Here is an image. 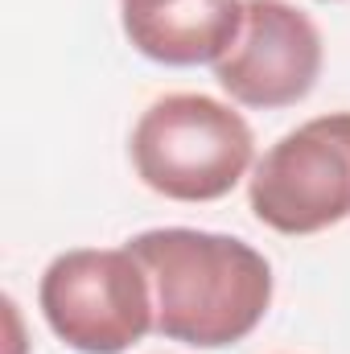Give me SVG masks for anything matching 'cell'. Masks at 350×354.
Masks as SVG:
<instances>
[{"label":"cell","mask_w":350,"mask_h":354,"mask_svg":"<svg viewBox=\"0 0 350 354\" xmlns=\"http://www.w3.org/2000/svg\"><path fill=\"white\" fill-rule=\"evenodd\" d=\"M248 202L280 235H317L350 218V111L284 132L256 161Z\"/></svg>","instance_id":"4"},{"label":"cell","mask_w":350,"mask_h":354,"mask_svg":"<svg viewBox=\"0 0 350 354\" xmlns=\"http://www.w3.org/2000/svg\"><path fill=\"white\" fill-rule=\"evenodd\" d=\"M322 33L288 0H243V29L214 79L243 107H293L317 87Z\"/></svg>","instance_id":"5"},{"label":"cell","mask_w":350,"mask_h":354,"mask_svg":"<svg viewBox=\"0 0 350 354\" xmlns=\"http://www.w3.org/2000/svg\"><path fill=\"white\" fill-rule=\"evenodd\" d=\"M256 161L248 120L210 95H165L132 128L136 177L174 202L227 198Z\"/></svg>","instance_id":"2"},{"label":"cell","mask_w":350,"mask_h":354,"mask_svg":"<svg viewBox=\"0 0 350 354\" xmlns=\"http://www.w3.org/2000/svg\"><path fill=\"white\" fill-rule=\"evenodd\" d=\"M128 41L161 66L219 62L239 29L243 0H120Z\"/></svg>","instance_id":"6"},{"label":"cell","mask_w":350,"mask_h":354,"mask_svg":"<svg viewBox=\"0 0 350 354\" xmlns=\"http://www.w3.org/2000/svg\"><path fill=\"white\" fill-rule=\"evenodd\" d=\"M145 264L157 305V334L198 351L243 342L272 305V268L235 235L161 227L128 243Z\"/></svg>","instance_id":"1"},{"label":"cell","mask_w":350,"mask_h":354,"mask_svg":"<svg viewBox=\"0 0 350 354\" xmlns=\"http://www.w3.org/2000/svg\"><path fill=\"white\" fill-rule=\"evenodd\" d=\"M37 305L50 330L79 354H124L157 330L145 264L128 248H75L46 268Z\"/></svg>","instance_id":"3"}]
</instances>
